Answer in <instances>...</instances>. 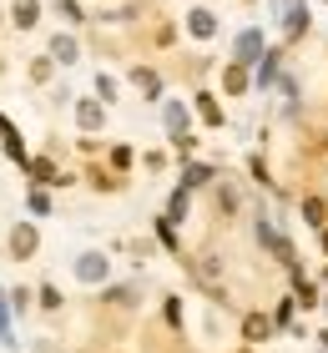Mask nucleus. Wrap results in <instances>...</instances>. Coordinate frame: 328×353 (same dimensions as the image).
Instances as JSON below:
<instances>
[{"label": "nucleus", "mask_w": 328, "mask_h": 353, "mask_svg": "<svg viewBox=\"0 0 328 353\" xmlns=\"http://www.w3.org/2000/svg\"><path fill=\"white\" fill-rule=\"evenodd\" d=\"M167 132H172V141H182V147H187V111L182 106H167Z\"/></svg>", "instance_id": "nucleus-4"}, {"label": "nucleus", "mask_w": 328, "mask_h": 353, "mask_svg": "<svg viewBox=\"0 0 328 353\" xmlns=\"http://www.w3.org/2000/svg\"><path fill=\"white\" fill-rule=\"evenodd\" d=\"M258 243H268L278 263H293V243H288V237H283V232H278V228H273V222H268V217H262V222H258Z\"/></svg>", "instance_id": "nucleus-1"}, {"label": "nucleus", "mask_w": 328, "mask_h": 353, "mask_svg": "<svg viewBox=\"0 0 328 353\" xmlns=\"http://www.w3.org/2000/svg\"><path fill=\"white\" fill-rule=\"evenodd\" d=\"M81 126H86V132L102 126V106H96V101H81Z\"/></svg>", "instance_id": "nucleus-7"}, {"label": "nucleus", "mask_w": 328, "mask_h": 353, "mask_svg": "<svg viewBox=\"0 0 328 353\" xmlns=\"http://www.w3.org/2000/svg\"><path fill=\"white\" fill-rule=\"evenodd\" d=\"M76 278H81V283H96V278H106V258H102V252H81V263H76Z\"/></svg>", "instance_id": "nucleus-2"}, {"label": "nucleus", "mask_w": 328, "mask_h": 353, "mask_svg": "<svg viewBox=\"0 0 328 353\" xmlns=\"http://www.w3.org/2000/svg\"><path fill=\"white\" fill-rule=\"evenodd\" d=\"M192 30H197V36H212L218 26H212V15H207V10H192Z\"/></svg>", "instance_id": "nucleus-10"}, {"label": "nucleus", "mask_w": 328, "mask_h": 353, "mask_svg": "<svg viewBox=\"0 0 328 353\" xmlns=\"http://www.w3.org/2000/svg\"><path fill=\"white\" fill-rule=\"evenodd\" d=\"M242 333H248L253 343H262V339H268V318H248V323H242Z\"/></svg>", "instance_id": "nucleus-9"}, {"label": "nucleus", "mask_w": 328, "mask_h": 353, "mask_svg": "<svg viewBox=\"0 0 328 353\" xmlns=\"http://www.w3.org/2000/svg\"><path fill=\"white\" fill-rule=\"evenodd\" d=\"M10 252L15 258H30V252H36V228H15L10 232Z\"/></svg>", "instance_id": "nucleus-3"}, {"label": "nucleus", "mask_w": 328, "mask_h": 353, "mask_svg": "<svg viewBox=\"0 0 328 353\" xmlns=\"http://www.w3.org/2000/svg\"><path fill=\"white\" fill-rule=\"evenodd\" d=\"M258 51H262V36L258 30H242L238 36V61H258Z\"/></svg>", "instance_id": "nucleus-5"}, {"label": "nucleus", "mask_w": 328, "mask_h": 353, "mask_svg": "<svg viewBox=\"0 0 328 353\" xmlns=\"http://www.w3.org/2000/svg\"><path fill=\"white\" fill-rule=\"evenodd\" d=\"M303 212H308V222H323V202L308 197V202H303Z\"/></svg>", "instance_id": "nucleus-11"}, {"label": "nucleus", "mask_w": 328, "mask_h": 353, "mask_svg": "<svg viewBox=\"0 0 328 353\" xmlns=\"http://www.w3.org/2000/svg\"><path fill=\"white\" fill-rule=\"evenodd\" d=\"M36 0H21V6H15V26H36Z\"/></svg>", "instance_id": "nucleus-8"}, {"label": "nucleus", "mask_w": 328, "mask_h": 353, "mask_svg": "<svg viewBox=\"0 0 328 353\" xmlns=\"http://www.w3.org/2000/svg\"><path fill=\"white\" fill-rule=\"evenodd\" d=\"M51 56H56V61H76V41H71V36H56V41H51Z\"/></svg>", "instance_id": "nucleus-6"}]
</instances>
